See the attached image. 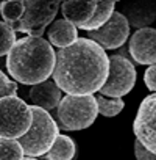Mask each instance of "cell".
Masks as SVG:
<instances>
[{"label": "cell", "mask_w": 156, "mask_h": 160, "mask_svg": "<svg viewBox=\"0 0 156 160\" xmlns=\"http://www.w3.org/2000/svg\"><path fill=\"white\" fill-rule=\"evenodd\" d=\"M24 149L17 140L0 138V160H24Z\"/></svg>", "instance_id": "18"}, {"label": "cell", "mask_w": 156, "mask_h": 160, "mask_svg": "<svg viewBox=\"0 0 156 160\" xmlns=\"http://www.w3.org/2000/svg\"><path fill=\"white\" fill-rule=\"evenodd\" d=\"M144 82H145V87L150 91L156 93V64L147 68V71L144 74Z\"/></svg>", "instance_id": "22"}, {"label": "cell", "mask_w": 156, "mask_h": 160, "mask_svg": "<svg viewBox=\"0 0 156 160\" xmlns=\"http://www.w3.org/2000/svg\"><path fill=\"white\" fill-rule=\"evenodd\" d=\"M128 52L131 58L139 64H156V28H140L133 33Z\"/></svg>", "instance_id": "10"}, {"label": "cell", "mask_w": 156, "mask_h": 160, "mask_svg": "<svg viewBox=\"0 0 156 160\" xmlns=\"http://www.w3.org/2000/svg\"><path fill=\"white\" fill-rule=\"evenodd\" d=\"M109 75V57L94 41L78 38L72 46L56 50L53 80L70 96L100 93Z\"/></svg>", "instance_id": "1"}, {"label": "cell", "mask_w": 156, "mask_h": 160, "mask_svg": "<svg viewBox=\"0 0 156 160\" xmlns=\"http://www.w3.org/2000/svg\"><path fill=\"white\" fill-rule=\"evenodd\" d=\"M59 127L64 130H83L94 124L99 115L95 96H64L56 108Z\"/></svg>", "instance_id": "4"}, {"label": "cell", "mask_w": 156, "mask_h": 160, "mask_svg": "<svg viewBox=\"0 0 156 160\" xmlns=\"http://www.w3.org/2000/svg\"><path fill=\"white\" fill-rule=\"evenodd\" d=\"M134 155L137 160H156V154H151L150 151H147L137 140L134 141Z\"/></svg>", "instance_id": "23"}, {"label": "cell", "mask_w": 156, "mask_h": 160, "mask_svg": "<svg viewBox=\"0 0 156 160\" xmlns=\"http://www.w3.org/2000/svg\"><path fill=\"white\" fill-rule=\"evenodd\" d=\"M136 83V69L128 58L120 55L109 57V75L106 83L100 90L102 96H109L111 99H122L126 93L133 90Z\"/></svg>", "instance_id": "7"}, {"label": "cell", "mask_w": 156, "mask_h": 160, "mask_svg": "<svg viewBox=\"0 0 156 160\" xmlns=\"http://www.w3.org/2000/svg\"><path fill=\"white\" fill-rule=\"evenodd\" d=\"M30 101L33 102V105L44 108L45 112L58 108L59 102H61V88L55 83V80L48 78L42 83H38L34 87H31L30 93H28Z\"/></svg>", "instance_id": "13"}, {"label": "cell", "mask_w": 156, "mask_h": 160, "mask_svg": "<svg viewBox=\"0 0 156 160\" xmlns=\"http://www.w3.org/2000/svg\"><path fill=\"white\" fill-rule=\"evenodd\" d=\"M56 52L48 41L34 36L17 39L7 57V69L19 83L38 85L53 75Z\"/></svg>", "instance_id": "2"}, {"label": "cell", "mask_w": 156, "mask_h": 160, "mask_svg": "<svg viewBox=\"0 0 156 160\" xmlns=\"http://www.w3.org/2000/svg\"><path fill=\"white\" fill-rule=\"evenodd\" d=\"M17 42L16 39V32L7 24L0 21V57H3L11 52L14 44Z\"/></svg>", "instance_id": "20"}, {"label": "cell", "mask_w": 156, "mask_h": 160, "mask_svg": "<svg viewBox=\"0 0 156 160\" xmlns=\"http://www.w3.org/2000/svg\"><path fill=\"white\" fill-rule=\"evenodd\" d=\"M47 36H48V42L58 49L69 47L78 39L76 27L66 19L53 21L47 32Z\"/></svg>", "instance_id": "14"}, {"label": "cell", "mask_w": 156, "mask_h": 160, "mask_svg": "<svg viewBox=\"0 0 156 160\" xmlns=\"http://www.w3.org/2000/svg\"><path fill=\"white\" fill-rule=\"evenodd\" d=\"M24 160H38V158H33V157H28V158H24Z\"/></svg>", "instance_id": "24"}, {"label": "cell", "mask_w": 156, "mask_h": 160, "mask_svg": "<svg viewBox=\"0 0 156 160\" xmlns=\"http://www.w3.org/2000/svg\"><path fill=\"white\" fill-rule=\"evenodd\" d=\"M75 152H76V148H75L73 140L67 135L59 133L53 146L47 152L45 160H72L75 157Z\"/></svg>", "instance_id": "15"}, {"label": "cell", "mask_w": 156, "mask_h": 160, "mask_svg": "<svg viewBox=\"0 0 156 160\" xmlns=\"http://www.w3.org/2000/svg\"><path fill=\"white\" fill-rule=\"evenodd\" d=\"M133 130L136 140L151 154H156V93L147 96L137 110Z\"/></svg>", "instance_id": "8"}, {"label": "cell", "mask_w": 156, "mask_h": 160, "mask_svg": "<svg viewBox=\"0 0 156 160\" xmlns=\"http://www.w3.org/2000/svg\"><path fill=\"white\" fill-rule=\"evenodd\" d=\"M130 35V24L123 14L119 11H114L111 19L99 30L88 32V39L97 42L103 50H112L119 49L125 44Z\"/></svg>", "instance_id": "9"}, {"label": "cell", "mask_w": 156, "mask_h": 160, "mask_svg": "<svg viewBox=\"0 0 156 160\" xmlns=\"http://www.w3.org/2000/svg\"><path fill=\"white\" fill-rule=\"evenodd\" d=\"M33 124L30 105L17 96L0 99V138L19 140Z\"/></svg>", "instance_id": "5"}, {"label": "cell", "mask_w": 156, "mask_h": 160, "mask_svg": "<svg viewBox=\"0 0 156 160\" xmlns=\"http://www.w3.org/2000/svg\"><path fill=\"white\" fill-rule=\"evenodd\" d=\"M30 108L33 113V124L30 130L17 141L22 146L25 155L39 157L50 151L59 133H58V126L48 112L36 105H31Z\"/></svg>", "instance_id": "3"}, {"label": "cell", "mask_w": 156, "mask_h": 160, "mask_svg": "<svg viewBox=\"0 0 156 160\" xmlns=\"http://www.w3.org/2000/svg\"><path fill=\"white\" fill-rule=\"evenodd\" d=\"M59 7L61 2L58 0H25L24 16L10 27L14 32H24L28 33V36L41 38L47 25L55 19Z\"/></svg>", "instance_id": "6"}, {"label": "cell", "mask_w": 156, "mask_h": 160, "mask_svg": "<svg viewBox=\"0 0 156 160\" xmlns=\"http://www.w3.org/2000/svg\"><path fill=\"white\" fill-rule=\"evenodd\" d=\"M0 11H2L3 21H5L8 25H11V24L17 22V21L24 16L25 2H22V0H5Z\"/></svg>", "instance_id": "17"}, {"label": "cell", "mask_w": 156, "mask_h": 160, "mask_svg": "<svg viewBox=\"0 0 156 160\" xmlns=\"http://www.w3.org/2000/svg\"><path fill=\"white\" fill-rule=\"evenodd\" d=\"M114 7H116L114 0H97L95 14H94V18L83 27V30H86V32H94V30L102 28V27L111 19V16L114 14Z\"/></svg>", "instance_id": "16"}, {"label": "cell", "mask_w": 156, "mask_h": 160, "mask_svg": "<svg viewBox=\"0 0 156 160\" xmlns=\"http://www.w3.org/2000/svg\"><path fill=\"white\" fill-rule=\"evenodd\" d=\"M97 0H66L61 3V11L66 21L76 28H83L95 14Z\"/></svg>", "instance_id": "12"}, {"label": "cell", "mask_w": 156, "mask_h": 160, "mask_svg": "<svg viewBox=\"0 0 156 160\" xmlns=\"http://www.w3.org/2000/svg\"><path fill=\"white\" fill-rule=\"evenodd\" d=\"M95 99L99 104V113H102L106 118H112V116L119 115L125 105L122 99H111V98H105L102 94L95 96Z\"/></svg>", "instance_id": "19"}, {"label": "cell", "mask_w": 156, "mask_h": 160, "mask_svg": "<svg viewBox=\"0 0 156 160\" xmlns=\"http://www.w3.org/2000/svg\"><path fill=\"white\" fill-rule=\"evenodd\" d=\"M123 14L131 27L136 30L147 28L156 21V0H131L122 2V8L119 11Z\"/></svg>", "instance_id": "11"}, {"label": "cell", "mask_w": 156, "mask_h": 160, "mask_svg": "<svg viewBox=\"0 0 156 160\" xmlns=\"http://www.w3.org/2000/svg\"><path fill=\"white\" fill-rule=\"evenodd\" d=\"M2 5H3V2H0V10H2Z\"/></svg>", "instance_id": "25"}, {"label": "cell", "mask_w": 156, "mask_h": 160, "mask_svg": "<svg viewBox=\"0 0 156 160\" xmlns=\"http://www.w3.org/2000/svg\"><path fill=\"white\" fill-rule=\"evenodd\" d=\"M16 93H17V83L10 80L0 71V99L8 98V96H16Z\"/></svg>", "instance_id": "21"}]
</instances>
